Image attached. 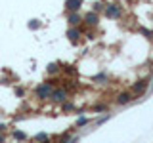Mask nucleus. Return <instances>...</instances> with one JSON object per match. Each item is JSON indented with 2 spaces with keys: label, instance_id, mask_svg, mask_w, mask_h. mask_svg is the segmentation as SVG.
Masks as SVG:
<instances>
[{
  "label": "nucleus",
  "instance_id": "obj_1",
  "mask_svg": "<svg viewBox=\"0 0 153 143\" xmlns=\"http://www.w3.org/2000/svg\"><path fill=\"white\" fill-rule=\"evenodd\" d=\"M121 6H117V4H109L107 8H105V15L107 17H119L121 15Z\"/></svg>",
  "mask_w": 153,
  "mask_h": 143
},
{
  "label": "nucleus",
  "instance_id": "obj_2",
  "mask_svg": "<svg viewBox=\"0 0 153 143\" xmlns=\"http://www.w3.org/2000/svg\"><path fill=\"white\" fill-rule=\"evenodd\" d=\"M36 94H38V97H48V95L52 94V88H50V84H42V86H38V90H36Z\"/></svg>",
  "mask_w": 153,
  "mask_h": 143
},
{
  "label": "nucleus",
  "instance_id": "obj_3",
  "mask_svg": "<svg viewBox=\"0 0 153 143\" xmlns=\"http://www.w3.org/2000/svg\"><path fill=\"white\" fill-rule=\"evenodd\" d=\"M50 95L54 97V101H63L67 94H65V90H56V92H52Z\"/></svg>",
  "mask_w": 153,
  "mask_h": 143
},
{
  "label": "nucleus",
  "instance_id": "obj_4",
  "mask_svg": "<svg viewBox=\"0 0 153 143\" xmlns=\"http://www.w3.org/2000/svg\"><path fill=\"white\" fill-rule=\"evenodd\" d=\"M146 88H147V82H146V80L134 84V92H136V94H143V90H146Z\"/></svg>",
  "mask_w": 153,
  "mask_h": 143
},
{
  "label": "nucleus",
  "instance_id": "obj_5",
  "mask_svg": "<svg viewBox=\"0 0 153 143\" xmlns=\"http://www.w3.org/2000/svg\"><path fill=\"white\" fill-rule=\"evenodd\" d=\"M80 4H82V0H67V8L69 10H79Z\"/></svg>",
  "mask_w": 153,
  "mask_h": 143
},
{
  "label": "nucleus",
  "instance_id": "obj_6",
  "mask_svg": "<svg viewBox=\"0 0 153 143\" xmlns=\"http://www.w3.org/2000/svg\"><path fill=\"white\" fill-rule=\"evenodd\" d=\"M84 21L88 23V25H96V23H98V15H96V13H88V15L84 17Z\"/></svg>",
  "mask_w": 153,
  "mask_h": 143
},
{
  "label": "nucleus",
  "instance_id": "obj_7",
  "mask_svg": "<svg viewBox=\"0 0 153 143\" xmlns=\"http://www.w3.org/2000/svg\"><path fill=\"white\" fill-rule=\"evenodd\" d=\"M130 94H126V92H124V94H121V95H119V99H117V101L119 103H121V105H124V103H128V101H130Z\"/></svg>",
  "mask_w": 153,
  "mask_h": 143
},
{
  "label": "nucleus",
  "instance_id": "obj_8",
  "mask_svg": "<svg viewBox=\"0 0 153 143\" xmlns=\"http://www.w3.org/2000/svg\"><path fill=\"white\" fill-rule=\"evenodd\" d=\"M79 35H80V32L79 31H76V29H71V31H69V38H71V40H76V38H79Z\"/></svg>",
  "mask_w": 153,
  "mask_h": 143
},
{
  "label": "nucleus",
  "instance_id": "obj_9",
  "mask_svg": "<svg viewBox=\"0 0 153 143\" xmlns=\"http://www.w3.org/2000/svg\"><path fill=\"white\" fill-rule=\"evenodd\" d=\"M79 21H80V17L76 15V13H73V15L69 17V23H71V25H76V23H79Z\"/></svg>",
  "mask_w": 153,
  "mask_h": 143
},
{
  "label": "nucleus",
  "instance_id": "obj_10",
  "mask_svg": "<svg viewBox=\"0 0 153 143\" xmlns=\"http://www.w3.org/2000/svg\"><path fill=\"white\" fill-rule=\"evenodd\" d=\"M48 71H50V73H56L57 67H56V65H50V67H48Z\"/></svg>",
  "mask_w": 153,
  "mask_h": 143
},
{
  "label": "nucleus",
  "instance_id": "obj_11",
  "mask_svg": "<svg viewBox=\"0 0 153 143\" xmlns=\"http://www.w3.org/2000/svg\"><path fill=\"white\" fill-rule=\"evenodd\" d=\"M29 27H31V29H36V27H38V23H36V21H33V23H29Z\"/></svg>",
  "mask_w": 153,
  "mask_h": 143
},
{
  "label": "nucleus",
  "instance_id": "obj_12",
  "mask_svg": "<svg viewBox=\"0 0 153 143\" xmlns=\"http://www.w3.org/2000/svg\"><path fill=\"white\" fill-rule=\"evenodd\" d=\"M0 143H4V136H0Z\"/></svg>",
  "mask_w": 153,
  "mask_h": 143
}]
</instances>
